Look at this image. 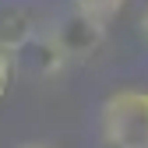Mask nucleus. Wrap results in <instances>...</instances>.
Wrapping results in <instances>:
<instances>
[{"label":"nucleus","instance_id":"obj_1","mask_svg":"<svg viewBox=\"0 0 148 148\" xmlns=\"http://www.w3.org/2000/svg\"><path fill=\"white\" fill-rule=\"evenodd\" d=\"M99 138L106 148H148V92L116 88L99 106Z\"/></svg>","mask_w":148,"mask_h":148},{"label":"nucleus","instance_id":"obj_4","mask_svg":"<svg viewBox=\"0 0 148 148\" xmlns=\"http://www.w3.org/2000/svg\"><path fill=\"white\" fill-rule=\"evenodd\" d=\"M127 7V0H71V11H78L85 18H95V21L109 25L113 18H120V11Z\"/></svg>","mask_w":148,"mask_h":148},{"label":"nucleus","instance_id":"obj_3","mask_svg":"<svg viewBox=\"0 0 148 148\" xmlns=\"http://www.w3.org/2000/svg\"><path fill=\"white\" fill-rule=\"evenodd\" d=\"M39 32H42V18L28 4L11 0L0 7V49H7L11 57H18L32 39H39Z\"/></svg>","mask_w":148,"mask_h":148},{"label":"nucleus","instance_id":"obj_6","mask_svg":"<svg viewBox=\"0 0 148 148\" xmlns=\"http://www.w3.org/2000/svg\"><path fill=\"white\" fill-rule=\"evenodd\" d=\"M138 32H141V39H145V46H148V4L141 7V18H138Z\"/></svg>","mask_w":148,"mask_h":148},{"label":"nucleus","instance_id":"obj_7","mask_svg":"<svg viewBox=\"0 0 148 148\" xmlns=\"http://www.w3.org/2000/svg\"><path fill=\"white\" fill-rule=\"evenodd\" d=\"M32 148H42V145H32Z\"/></svg>","mask_w":148,"mask_h":148},{"label":"nucleus","instance_id":"obj_5","mask_svg":"<svg viewBox=\"0 0 148 148\" xmlns=\"http://www.w3.org/2000/svg\"><path fill=\"white\" fill-rule=\"evenodd\" d=\"M11 81H14V57H11L7 49H0V99L7 95Z\"/></svg>","mask_w":148,"mask_h":148},{"label":"nucleus","instance_id":"obj_2","mask_svg":"<svg viewBox=\"0 0 148 148\" xmlns=\"http://www.w3.org/2000/svg\"><path fill=\"white\" fill-rule=\"evenodd\" d=\"M46 32H49V39L57 42V49L64 53V60L67 64H78V60H92V57L102 53L109 25L95 21V18H85L78 11H71L67 18H60V21L49 25Z\"/></svg>","mask_w":148,"mask_h":148}]
</instances>
